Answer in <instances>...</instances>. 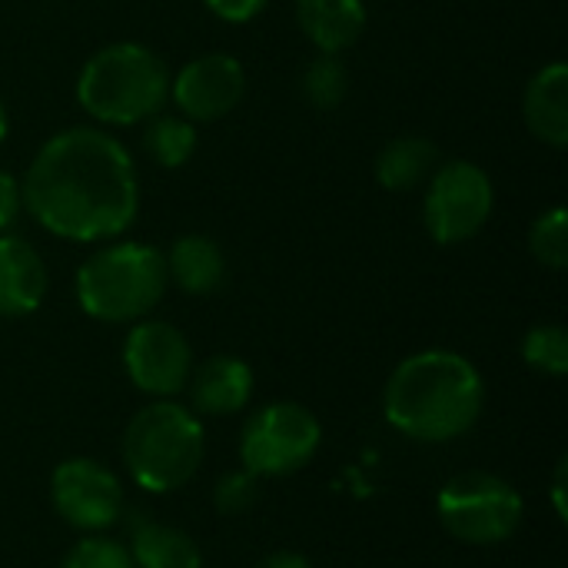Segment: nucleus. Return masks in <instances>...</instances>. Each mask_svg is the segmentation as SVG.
<instances>
[{
	"mask_svg": "<svg viewBox=\"0 0 568 568\" xmlns=\"http://www.w3.org/2000/svg\"><path fill=\"white\" fill-rule=\"evenodd\" d=\"M246 93V70L230 53H203L180 67L170 80V97L190 123H213L240 106Z\"/></svg>",
	"mask_w": 568,
	"mask_h": 568,
	"instance_id": "11",
	"label": "nucleus"
},
{
	"mask_svg": "<svg viewBox=\"0 0 568 568\" xmlns=\"http://www.w3.org/2000/svg\"><path fill=\"white\" fill-rule=\"evenodd\" d=\"M50 503L57 516L80 532H103L123 513V486L97 459H63L50 476Z\"/></svg>",
	"mask_w": 568,
	"mask_h": 568,
	"instance_id": "10",
	"label": "nucleus"
},
{
	"mask_svg": "<svg viewBox=\"0 0 568 568\" xmlns=\"http://www.w3.org/2000/svg\"><path fill=\"white\" fill-rule=\"evenodd\" d=\"M523 359L546 376L568 373V333L559 323H539L523 339Z\"/></svg>",
	"mask_w": 568,
	"mask_h": 568,
	"instance_id": "22",
	"label": "nucleus"
},
{
	"mask_svg": "<svg viewBox=\"0 0 568 568\" xmlns=\"http://www.w3.org/2000/svg\"><path fill=\"white\" fill-rule=\"evenodd\" d=\"M23 210V196H20V180L7 170H0V233L7 226H13V220Z\"/></svg>",
	"mask_w": 568,
	"mask_h": 568,
	"instance_id": "25",
	"label": "nucleus"
},
{
	"mask_svg": "<svg viewBox=\"0 0 568 568\" xmlns=\"http://www.w3.org/2000/svg\"><path fill=\"white\" fill-rule=\"evenodd\" d=\"M436 513L443 529L466 546H499L516 536L523 526V496L503 476L493 473H459L453 476L439 499Z\"/></svg>",
	"mask_w": 568,
	"mask_h": 568,
	"instance_id": "6",
	"label": "nucleus"
},
{
	"mask_svg": "<svg viewBox=\"0 0 568 568\" xmlns=\"http://www.w3.org/2000/svg\"><path fill=\"white\" fill-rule=\"evenodd\" d=\"M130 559L133 568H203L200 546L173 526L140 519L130 529Z\"/></svg>",
	"mask_w": 568,
	"mask_h": 568,
	"instance_id": "18",
	"label": "nucleus"
},
{
	"mask_svg": "<svg viewBox=\"0 0 568 568\" xmlns=\"http://www.w3.org/2000/svg\"><path fill=\"white\" fill-rule=\"evenodd\" d=\"M166 260L146 243H110L77 270V303L100 323L146 320L166 293Z\"/></svg>",
	"mask_w": 568,
	"mask_h": 568,
	"instance_id": "5",
	"label": "nucleus"
},
{
	"mask_svg": "<svg viewBox=\"0 0 568 568\" xmlns=\"http://www.w3.org/2000/svg\"><path fill=\"white\" fill-rule=\"evenodd\" d=\"M20 196L47 233L70 243L116 240L140 210L136 166L126 146L97 126L53 133L30 160Z\"/></svg>",
	"mask_w": 568,
	"mask_h": 568,
	"instance_id": "1",
	"label": "nucleus"
},
{
	"mask_svg": "<svg viewBox=\"0 0 568 568\" xmlns=\"http://www.w3.org/2000/svg\"><path fill=\"white\" fill-rule=\"evenodd\" d=\"M300 90L310 100V106L336 110L349 97V70L339 60V53H316L300 77Z\"/></svg>",
	"mask_w": 568,
	"mask_h": 568,
	"instance_id": "20",
	"label": "nucleus"
},
{
	"mask_svg": "<svg viewBox=\"0 0 568 568\" xmlns=\"http://www.w3.org/2000/svg\"><path fill=\"white\" fill-rule=\"evenodd\" d=\"M203 3L226 23H246L266 7V0H203Z\"/></svg>",
	"mask_w": 568,
	"mask_h": 568,
	"instance_id": "26",
	"label": "nucleus"
},
{
	"mask_svg": "<svg viewBox=\"0 0 568 568\" xmlns=\"http://www.w3.org/2000/svg\"><path fill=\"white\" fill-rule=\"evenodd\" d=\"M566 476H568V459L562 456L559 466H556V479H552V506H556V516L566 523L568 506H566Z\"/></svg>",
	"mask_w": 568,
	"mask_h": 568,
	"instance_id": "27",
	"label": "nucleus"
},
{
	"mask_svg": "<svg viewBox=\"0 0 568 568\" xmlns=\"http://www.w3.org/2000/svg\"><path fill=\"white\" fill-rule=\"evenodd\" d=\"M123 369L140 393L173 399L190 383L193 349L176 326L163 320H136L123 339Z\"/></svg>",
	"mask_w": 568,
	"mask_h": 568,
	"instance_id": "9",
	"label": "nucleus"
},
{
	"mask_svg": "<svg viewBox=\"0 0 568 568\" xmlns=\"http://www.w3.org/2000/svg\"><path fill=\"white\" fill-rule=\"evenodd\" d=\"M496 206L489 173L473 160H446L426 180L423 220L439 246H459L483 233Z\"/></svg>",
	"mask_w": 568,
	"mask_h": 568,
	"instance_id": "8",
	"label": "nucleus"
},
{
	"mask_svg": "<svg viewBox=\"0 0 568 568\" xmlns=\"http://www.w3.org/2000/svg\"><path fill=\"white\" fill-rule=\"evenodd\" d=\"M186 393L193 413L233 416L253 399V369L240 356H210L190 373Z\"/></svg>",
	"mask_w": 568,
	"mask_h": 568,
	"instance_id": "12",
	"label": "nucleus"
},
{
	"mask_svg": "<svg viewBox=\"0 0 568 568\" xmlns=\"http://www.w3.org/2000/svg\"><path fill=\"white\" fill-rule=\"evenodd\" d=\"M166 260V276L190 296H210L226 276V256L213 236L186 233L173 240Z\"/></svg>",
	"mask_w": 568,
	"mask_h": 568,
	"instance_id": "17",
	"label": "nucleus"
},
{
	"mask_svg": "<svg viewBox=\"0 0 568 568\" xmlns=\"http://www.w3.org/2000/svg\"><path fill=\"white\" fill-rule=\"evenodd\" d=\"M77 100L100 123L133 126L166 106L170 70L150 47L120 40L83 63L77 77Z\"/></svg>",
	"mask_w": 568,
	"mask_h": 568,
	"instance_id": "3",
	"label": "nucleus"
},
{
	"mask_svg": "<svg viewBox=\"0 0 568 568\" xmlns=\"http://www.w3.org/2000/svg\"><path fill=\"white\" fill-rule=\"evenodd\" d=\"M529 250H532V256L542 263V266H549V270H556V273H562L568 266V210L566 206H552V210H546V213H539L536 216V223H532V230H529Z\"/></svg>",
	"mask_w": 568,
	"mask_h": 568,
	"instance_id": "21",
	"label": "nucleus"
},
{
	"mask_svg": "<svg viewBox=\"0 0 568 568\" xmlns=\"http://www.w3.org/2000/svg\"><path fill=\"white\" fill-rule=\"evenodd\" d=\"M439 166V146L429 136L419 133H406L389 140L373 163L376 183L389 193H413L416 186H423L433 170Z\"/></svg>",
	"mask_w": 568,
	"mask_h": 568,
	"instance_id": "16",
	"label": "nucleus"
},
{
	"mask_svg": "<svg viewBox=\"0 0 568 568\" xmlns=\"http://www.w3.org/2000/svg\"><path fill=\"white\" fill-rule=\"evenodd\" d=\"M523 116H526V126L536 140L562 150L568 143V67L559 63H549L542 67L529 87H526V97H523Z\"/></svg>",
	"mask_w": 568,
	"mask_h": 568,
	"instance_id": "14",
	"label": "nucleus"
},
{
	"mask_svg": "<svg viewBox=\"0 0 568 568\" xmlns=\"http://www.w3.org/2000/svg\"><path fill=\"white\" fill-rule=\"evenodd\" d=\"M363 0H296V23L320 53L349 50L366 30Z\"/></svg>",
	"mask_w": 568,
	"mask_h": 568,
	"instance_id": "15",
	"label": "nucleus"
},
{
	"mask_svg": "<svg viewBox=\"0 0 568 568\" xmlns=\"http://www.w3.org/2000/svg\"><path fill=\"white\" fill-rule=\"evenodd\" d=\"M60 568H133V559H130L126 546H120L113 539L87 536L67 552Z\"/></svg>",
	"mask_w": 568,
	"mask_h": 568,
	"instance_id": "23",
	"label": "nucleus"
},
{
	"mask_svg": "<svg viewBox=\"0 0 568 568\" xmlns=\"http://www.w3.org/2000/svg\"><path fill=\"white\" fill-rule=\"evenodd\" d=\"M203 423L193 409L156 399L143 406L123 429V466L146 493L183 489L203 463Z\"/></svg>",
	"mask_w": 568,
	"mask_h": 568,
	"instance_id": "4",
	"label": "nucleus"
},
{
	"mask_svg": "<svg viewBox=\"0 0 568 568\" xmlns=\"http://www.w3.org/2000/svg\"><path fill=\"white\" fill-rule=\"evenodd\" d=\"M7 136V110H3V103H0V140Z\"/></svg>",
	"mask_w": 568,
	"mask_h": 568,
	"instance_id": "29",
	"label": "nucleus"
},
{
	"mask_svg": "<svg viewBox=\"0 0 568 568\" xmlns=\"http://www.w3.org/2000/svg\"><path fill=\"white\" fill-rule=\"evenodd\" d=\"M143 150L146 156L163 166V170H176L183 166L193 150H196V126L186 116H150V126L143 130Z\"/></svg>",
	"mask_w": 568,
	"mask_h": 568,
	"instance_id": "19",
	"label": "nucleus"
},
{
	"mask_svg": "<svg viewBox=\"0 0 568 568\" xmlns=\"http://www.w3.org/2000/svg\"><path fill=\"white\" fill-rule=\"evenodd\" d=\"M256 483H260V479H256L253 473H246V469L223 476V479L216 483V493H213L216 513H223V516H243L246 509H253L256 493H260Z\"/></svg>",
	"mask_w": 568,
	"mask_h": 568,
	"instance_id": "24",
	"label": "nucleus"
},
{
	"mask_svg": "<svg viewBox=\"0 0 568 568\" xmlns=\"http://www.w3.org/2000/svg\"><path fill=\"white\" fill-rule=\"evenodd\" d=\"M320 419L300 403H270L250 416L240 436V463L256 479L293 476L320 453Z\"/></svg>",
	"mask_w": 568,
	"mask_h": 568,
	"instance_id": "7",
	"label": "nucleus"
},
{
	"mask_svg": "<svg viewBox=\"0 0 568 568\" xmlns=\"http://www.w3.org/2000/svg\"><path fill=\"white\" fill-rule=\"evenodd\" d=\"M256 568H313V566H310V559H303L300 552H273V556H266V559H263Z\"/></svg>",
	"mask_w": 568,
	"mask_h": 568,
	"instance_id": "28",
	"label": "nucleus"
},
{
	"mask_svg": "<svg viewBox=\"0 0 568 568\" xmlns=\"http://www.w3.org/2000/svg\"><path fill=\"white\" fill-rule=\"evenodd\" d=\"M483 403V376L466 356L423 349L393 369L383 413L396 433L416 443H449L476 426Z\"/></svg>",
	"mask_w": 568,
	"mask_h": 568,
	"instance_id": "2",
	"label": "nucleus"
},
{
	"mask_svg": "<svg viewBox=\"0 0 568 568\" xmlns=\"http://www.w3.org/2000/svg\"><path fill=\"white\" fill-rule=\"evenodd\" d=\"M47 296L43 256L23 236H0V316H30Z\"/></svg>",
	"mask_w": 568,
	"mask_h": 568,
	"instance_id": "13",
	"label": "nucleus"
}]
</instances>
